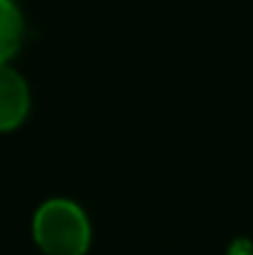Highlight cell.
<instances>
[{"mask_svg": "<svg viewBox=\"0 0 253 255\" xmlns=\"http://www.w3.org/2000/svg\"><path fill=\"white\" fill-rule=\"evenodd\" d=\"M30 114V87L10 65L0 67V134L17 129Z\"/></svg>", "mask_w": 253, "mask_h": 255, "instance_id": "cell-2", "label": "cell"}, {"mask_svg": "<svg viewBox=\"0 0 253 255\" xmlns=\"http://www.w3.org/2000/svg\"><path fill=\"white\" fill-rule=\"evenodd\" d=\"M25 40V17L15 0H0V67L20 52Z\"/></svg>", "mask_w": 253, "mask_h": 255, "instance_id": "cell-3", "label": "cell"}, {"mask_svg": "<svg viewBox=\"0 0 253 255\" xmlns=\"http://www.w3.org/2000/svg\"><path fill=\"white\" fill-rule=\"evenodd\" d=\"M32 241L45 255H84L92 243V226L80 203L50 198L32 216Z\"/></svg>", "mask_w": 253, "mask_h": 255, "instance_id": "cell-1", "label": "cell"}]
</instances>
